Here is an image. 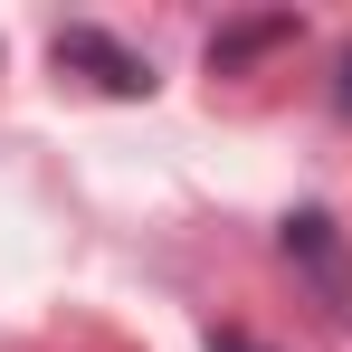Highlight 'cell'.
Here are the masks:
<instances>
[{
    "label": "cell",
    "instance_id": "obj_3",
    "mask_svg": "<svg viewBox=\"0 0 352 352\" xmlns=\"http://www.w3.org/2000/svg\"><path fill=\"white\" fill-rule=\"evenodd\" d=\"M210 343H219V352H257V343H248V333H210Z\"/></svg>",
    "mask_w": 352,
    "mask_h": 352
},
{
    "label": "cell",
    "instance_id": "obj_1",
    "mask_svg": "<svg viewBox=\"0 0 352 352\" xmlns=\"http://www.w3.org/2000/svg\"><path fill=\"white\" fill-rule=\"evenodd\" d=\"M58 67H96V86H105V96H153V67L124 58L105 29H58Z\"/></svg>",
    "mask_w": 352,
    "mask_h": 352
},
{
    "label": "cell",
    "instance_id": "obj_4",
    "mask_svg": "<svg viewBox=\"0 0 352 352\" xmlns=\"http://www.w3.org/2000/svg\"><path fill=\"white\" fill-rule=\"evenodd\" d=\"M343 105H352V67H343Z\"/></svg>",
    "mask_w": 352,
    "mask_h": 352
},
{
    "label": "cell",
    "instance_id": "obj_2",
    "mask_svg": "<svg viewBox=\"0 0 352 352\" xmlns=\"http://www.w3.org/2000/svg\"><path fill=\"white\" fill-rule=\"evenodd\" d=\"M276 38H295V19H238V29L210 38V67H238V58H257V48H276Z\"/></svg>",
    "mask_w": 352,
    "mask_h": 352
}]
</instances>
